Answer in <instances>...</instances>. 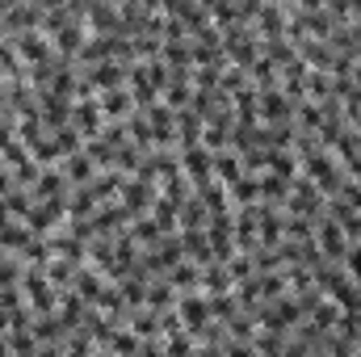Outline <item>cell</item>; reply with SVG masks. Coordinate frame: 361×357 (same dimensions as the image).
I'll use <instances>...</instances> for the list:
<instances>
[{
  "label": "cell",
  "mask_w": 361,
  "mask_h": 357,
  "mask_svg": "<svg viewBox=\"0 0 361 357\" xmlns=\"http://www.w3.org/2000/svg\"><path fill=\"white\" fill-rule=\"evenodd\" d=\"M30 240H34V231L25 227V219H8V223H0V248H4V253H21Z\"/></svg>",
  "instance_id": "17"
},
{
  "label": "cell",
  "mask_w": 361,
  "mask_h": 357,
  "mask_svg": "<svg viewBox=\"0 0 361 357\" xmlns=\"http://www.w3.org/2000/svg\"><path fill=\"white\" fill-rule=\"evenodd\" d=\"M156 193H160V185H156V181H147V177H139V173H130V177L122 181V189H118V202H122L130 214H143V210H152Z\"/></svg>",
  "instance_id": "1"
},
{
  "label": "cell",
  "mask_w": 361,
  "mask_h": 357,
  "mask_svg": "<svg viewBox=\"0 0 361 357\" xmlns=\"http://www.w3.org/2000/svg\"><path fill=\"white\" fill-rule=\"evenodd\" d=\"M118 17H122V8H118L114 0H92L85 21H89L92 34H114V30H118Z\"/></svg>",
  "instance_id": "12"
},
{
  "label": "cell",
  "mask_w": 361,
  "mask_h": 357,
  "mask_svg": "<svg viewBox=\"0 0 361 357\" xmlns=\"http://www.w3.org/2000/svg\"><path fill=\"white\" fill-rule=\"evenodd\" d=\"M202 290H206V294H223V290H235V277H231L227 261H210V265H202Z\"/></svg>",
  "instance_id": "14"
},
{
  "label": "cell",
  "mask_w": 361,
  "mask_h": 357,
  "mask_svg": "<svg viewBox=\"0 0 361 357\" xmlns=\"http://www.w3.org/2000/svg\"><path fill=\"white\" fill-rule=\"evenodd\" d=\"M59 169L68 173V181H72V185H85V181H92L97 173H101V169H97V160H92L85 147H80V152H68V156L59 160Z\"/></svg>",
  "instance_id": "10"
},
{
  "label": "cell",
  "mask_w": 361,
  "mask_h": 357,
  "mask_svg": "<svg viewBox=\"0 0 361 357\" xmlns=\"http://www.w3.org/2000/svg\"><path fill=\"white\" fill-rule=\"evenodd\" d=\"M76 269H80V261H72V257H51V261H47V277H51L59 290H68V286L76 282Z\"/></svg>",
  "instance_id": "19"
},
{
  "label": "cell",
  "mask_w": 361,
  "mask_h": 357,
  "mask_svg": "<svg viewBox=\"0 0 361 357\" xmlns=\"http://www.w3.org/2000/svg\"><path fill=\"white\" fill-rule=\"evenodd\" d=\"M286 198H290V181L277 177V173H261V202L286 206Z\"/></svg>",
  "instance_id": "18"
},
{
  "label": "cell",
  "mask_w": 361,
  "mask_h": 357,
  "mask_svg": "<svg viewBox=\"0 0 361 357\" xmlns=\"http://www.w3.org/2000/svg\"><path fill=\"white\" fill-rule=\"evenodd\" d=\"M89 4H92V0H89Z\"/></svg>",
  "instance_id": "28"
},
{
  "label": "cell",
  "mask_w": 361,
  "mask_h": 357,
  "mask_svg": "<svg viewBox=\"0 0 361 357\" xmlns=\"http://www.w3.org/2000/svg\"><path fill=\"white\" fill-rule=\"evenodd\" d=\"M307 97H311V101H324V97H332V72H319V68H311V72H307Z\"/></svg>",
  "instance_id": "23"
},
{
  "label": "cell",
  "mask_w": 361,
  "mask_h": 357,
  "mask_svg": "<svg viewBox=\"0 0 361 357\" xmlns=\"http://www.w3.org/2000/svg\"><path fill=\"white\" fill-rule=\"evenodd\" d=\"M235 4H240V0H235Z\"/></svg>",
  "instance_id": "27"
},
{
  "label": "cell",
  "mask_w": 361,
  "mask_h": 357,
  "mask_svg": "<svg viewBox=\"0 0 361 357\" xmlns=\"http://www.w3.org/2000/svg\"><path fill=\"white\" fill-rule=\"evenodd\" d=\"M206 219H210V206H206L197 193H189V198L180 202V227H206Z\"/></svg>",
  "instance_id": "20"
},
{
  "label": "cell",
  "mask_w": 361,
  "mask_h": 357,
  "mask_svg": "<svg viewBox=\"0 0 361 357\" xmlns=\"http://www.w3.org/2000/svg\"><path fill=\"white\" fill-rule=\"evenodd\" d=\"M298 55L307 59V68H319V72H332V59H336V51H332L328 38H302Z\"/></svg>",
  "instance_id": "11"
},
{
  "label": "cell",
  "mask_w": 361,
  "mask_h": 357,
  "mask_svg": "<svg viewBox=\"0 0 361 357\" xmlns=\"http://www.w3.org/2000/svg\"><path fill=\"white\" fill-rule=\"evenodd\" d=\"M164 277L177 286V294H185V290H202V265H197V261H189V257H185V261H177V265L169 269Z\"/></svg>",
  "instance_id": "15"
},
{
  "label": "cell",
  "mask_w": 361,
  "mask_h": 357,
  "mask_svg": "<svg viewBox=\"0 0 361 357\" xmlns=\"http://www.w3.org/2000/svg\"><path fill=\"white\" fill-rule=\"evenodd\" d=\"M353 30H357V38H361V17H357V21H353Z\"/></svg>",
  "instance_id": "25"
},
{
  "label": "cell",
  "mask_w": 361,
  "mask_h": 357,
  "mask_svg": "<svg viewBox=\"0 0 361 357\" xmlns=\"http://www.w3.org/2000/svg\"><path fill=\"white\" fill-rule=\"evenodd\" d=\"M227 198H231V206H252V202H261V173H244L240 181H231V185H227Z\"/></svg>",
  "instance_id": "13"
},
{
  "label": "cell",
  "mask_w": 361,
  "mask_h": 357,
  "mask_svg": "<svg viewBox=\"0 0 361 357\" xmlns=\"http://www.w3.org/2000/svg\"><path fill=\"white\" fill-rule=\"evenodd\" d=\"M257 114L261 122H294V101L281 92V85H265L257 89Z\"/></svg>",
  "instance_id": "3"
},
{
  "label": "cell",
  "mask_w": 361,
  "mask_h": 357,
  "mask_svg": "<svg viewBox=\"0 0 361 357\" xmlns=\"http://www.w3.org/2000/svg\"><path fill=\"white\" fill-rule=\"evenodd\" d=\"M214 177L223 181V185H231V181L244 177V160H240L235 147H219V152H214Z\"/></svg>",
  "instance_id": "16"
},
{
  "label": "cell",
  "mask_w": 361,
  "mask_h": 357,
  "mask_svg": "<svg viewBox=\"0 0 361 357\" xmlns=\"http://www.w3.org/2000/svg\"><path fill=\"white\" fill-rule=\"evenodd\" d=\"M180 173L193 181V185H202L206 177H214V152H210L206 143H185V147H180Z\"/></svg>",
  "instance_id": "4"
},
{
  "label": "cell",
  "mask_w": 361,
  "mask_h": 357,
  "mask_svg": "<svg viewBox=\"0 0 361 357\" xmlns=\"http://www.w3.org/2000/svg\"><path fill=\"white\" fill-rule=\"evenodd\" d=\"M13 42H17V51H21L25 63H47V59H55V42H51V34H42V30H25V34H17Z\"/></svg>",
  "instance_id": "6"
},
{
  "label": "cell",
  "mask_w": 361,
  "mask_h": 357,
  "mask_svg": "<svg viewBox=\"0 0 361 357\" xmlns=\"http://www.w3.org/2000/svg\"><path fill=\"white\" fill-rule=\"evenodd\" d=\"M315 244H319V253L328 261H345V253H349V236H345V227L332 214H319L315 219Z\"/></svg>",
  "instance_id": "2"
},
{
  "label": "cell",
  "mask_w": 361,
  "mask_h": 357,
  "mask_svg": "<svg viewBox=\"0 0 361 357\" xmlns=\"http://www.w3.org/2000/svg\"><path fill=\"white\" fill-rule=\"evenodd\" d=\"M89 34H92V30L85 25V21H68V25H59V30L51 34L55 55H72V59H76V55H80V47L89 42Z\"/></svg>",
  "instance_id": "8"
},
{
  "label": "cell",
  "mask_w": 361,
  "mask_h": 357,
  "mask_svg": "<svg viewBox=\"0 0 361 357\" xmlns=\"http://www.w3.org/2000/svg\"><path fill=\"white\" fill-rule=\"evenodd\" d=\"M341 265L349 269V277H353V282H361V244L349 240V253H345V261H341Z\"/></svg>",
  "instance_id": "24"
},
{
  "label": "cell",
  "mask_w": 361,
  "mask_h": 357,
  "mask_svg": "<svg viewBox=\"0 0 361 357\" xmlns=\"http://www.w3.org/2000/svg\"><path fill=\"white\" fill-rule=\"evenodd\" d=\"M97 101H101V114H105L109 122H126V118L139 109L126 85H118V89H101V92H97Z\"/></svg>",
  "instance_id": "7"
},
{
  "label": "cell",
  "mask_w": 361,
  "mask_h": 357,
  "mask_svg": "<svg viewBox=\"0 0 361 357\" xmlns=\"http://www.w3.org/2000/svg\"><path fill=\"white\" fill-rule=\"evenodd\" d=\"M180 248H185V257L197 261V265H210V261H214L206 227H180Z\"/></svg>",
  "instance_id": "9"
},
{
  "label": "cell",
  "mask_w": 361,
  "mask_h": 357,
  "mask_svg": "<svg viewBox=\"0 0 361 357\" xmlns=\"http://www.w3.org/2000/svg\"><path fill=\"white\" fill-rule=\"evenodd\" d=\"M105 122H109V118L101 114V101H97V97H80V101L72 105V126H76L85 139H97V135L105 131Z\"/></svg>",
  "instance_id": "5"
},
{
  "label": "cell",
  "mask_w": 361,
  "mask_h": 357,
  "mask_svg": "<svg viewBox=\"0 0 361 357\" xmlns=\"http://www.w3.org/2000/svg\"><path fill=\"white\" fill-rule=\"evenodd\" d=\"M197 4H202V8H210V4H214V0H197Z\"/></svg>",
  "instance_id": "26"
},
{
  "label": "cell",
  "mask_w": 361,
  "mask_h": 357,
  "mask_svg": "<svg viewBox=\"0 0 361 357\" xmlns=\"http://www.w3.org/2000/svg\"><path fill=\"white\" fill-rule=\"evenodd\" d=\"M248 76H252V85H257V89H265V85H277V63H273L269 55H257V63L248 68Z\"/></svg>",
  "instance_id": "22"
},
{
  "label": "cell",
  "mask_w": 361,
  "mask_h": 357,
  "mask_svg": "<svg viewBox=\"0 0 361 357\" xmlns=\"http://www.w3.org/2000/svg\"><path fill=\"white\" fill-rule=\"evenodd\" d=\"M235 311H240V298H235V290L210 294V315H214V320H223V324H227V320H231Z\"/></svg>",
  "instance_id": "21"
}]
</instances>
